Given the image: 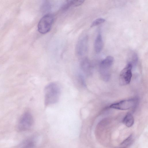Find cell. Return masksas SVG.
<instances>
[{"mask_svg": "<svg viewBox=\"0 0 148 148\" xmlns=\"http://www.w3.org/2000/svg\"><path fill=\"white\" fill-rule=\"evenodd\" d=\"M34 123V119L31 113L24 112L20 117L17 125V130L19 132L27 131L30 129Z\"/></svg>", "mask_w": 148, "mask_h": 148, "instance_id": "4", "label": "cell"}, {"mask_svg": "<svg viewBox=\"0 0 148 148\" xmlns=\"http://www.w3.org/2000/svg\"><path fill=\"white\" fill-rule=\"evenodd\" d=\"M114 61L113 58L108 56L101 62L100 65V74L102 79L107 82L110 79V69Z\"/></svg>", "mask_w": 148, "mask_h": 148, "instance_id": "2", "label": "cell"}, {"mask_svg": "<svg viewBox=\"0 0 148 148\" xmlns=\"http://www.w3.org/2000/svg\"><path fill=\"white\" fill-rule=\"evenodd\" d=\"M138 60V57L137 54L134 52H133L131 53L130 56V60L128 63L131 64L133 68L136 66Z\"/></svg>", "mask_w": 148, "mask_h": 148, "instance_id": "13", "label": "cell"}, {"mask_svg": "<svg viewBox=\"0 0 148 148\" xmlns=\"http://www.w3.org/2000/svg\"><path fill=\"white\" fill-rule=\"evenodd\" d=\"M81 67L82 69L85 71H87L90 66L89 60L87 58L84 59L81 63Z\"/></svg>", "mask_w": 148, "mask_h": 148, "instance_id": "14", "label": "cell"}, {"mask_svg": "<svg viewBox=\"0 0 148 148\" xmlns=\"http://www.w3.org/2000/svg\"><path fill=\"white\" fill-rule=\"evenodd\" d=\"M137 103L138 100L137 99H131L112 104L110 105V107L117 110H126L134 108Z\"/></svg>", "mask_w": 148, "mask_h": 148, "instance_id": "5", "label": "cell"}, {"mask_svg": "<svg viewBox=\"0 0 148 148\" xmlns=\"http://www.w3.org/2000/svg\"><path fill=\"white\" fill-rule=\"evenodd\" d=\"M60 94V88L57 83L52 82L47 85L44 90L45 105L47 106L57 102Z\"/></svg>", "mask_w": 148, "mask_h": 148, "instance_id": "1", "label": "cell"}, {"mask_svg": "<svg viewBox=\"0 0 148 148\" xmlns=\"http://www.w3.org/2000/svg\"><path fill=\"white\" fill-rule=\"evenodd\" d=\"M132 65L128 63L121 71L119 77V83L121 85H125L130 83L132 76Z\"/></svg>", "mask_w": 148, "mask_h": 148, "instance_id": "6", "label": "cell"}, {"mask_svg": "<svg viewBox=\"0 0 148 148\" xmlns=\"http://www.w3.org/2000/svg\"><path fill=\"white\" fill-rule=\"evenodd\" d=\"M36 143V140L34 137L29 138L22 142L19 148H34Z\"/></svg>", "mask_w": 148, "mask_h": 148, "instance_id": "10", "label": "cell"}, {"mask_svg": "<svg viewBox=\"0 0 148 148\" xmlns=\"http://www.w3.org/2000/svg\"><path fill=\"white\" fill-rule=\"evenodd\" d=\"M84 0H67L62 5L61 10L62 12L67 10L71 7H76L81 5L84 2Z\"/></svg>", "mask_w": 148, "mask_h": 148, "instance_id": "8", "label": "cell"}, {"mask_svg": "<svg viewBox=\"0 0 148 148\" xmlns=\"http://www.w3.org/2000/svg\"><path fill=\"white\" fill-rule=\"evenodd\" d=\"M51 9V4L49 1L45 0L42 3L41 7V12L43 13L47 14Z\"/></svg>", "mask_w": 148, "mask_h": 148, "instance_id": "12", "label": "cell"}, {"mask_svg": "<svg viewBox=\"0 0 148 148\" xmlns=\"http://www.w3.org/2000/svg\"><path fill=\"white\" fill-rule=\"evenodd\" d=\"M78 79L79 82L82 84L83 85H84V82L83 77L81 75H79L78 76Z\"/></svg>", "mask_w": 148, "mask_h": 148, "instance_id": "17", "label": "cell"}, {"mask_svg": "<svg viewBox=\"0 0 148 148\" xmlns=\"http://www.w3.org/2000/svg\"><path fill=\"white\" fill-rule=\"evenodd\" d=\"M103 46V42L101 35L99 32L95 38L94 47L95 51L97 53H99L101 51Z\"/></svg>", "mask_w": 148, "mask_h": 148, "instance_id": "9", "label": "cell"}, {"mask_svg": "<svg viewBox=\"0 0 148 148\" xmlns=\"http://www.w3.org/2000/svg\"><path fill=\"white\" fill-rule=\"evenodd\" d=\"M123 122L127 127L132 126L134 123V119L131 113H128L123 119Z\"/></svg>", "mask_w": 148, "mask_h": 148, "instance_id": "11", "label": "cell"}, {"mask_svg": "<svg viewBox=\"0 0 148 148\" xmlns=\"http://www.w3.org/2000/svg\"><path fill=\"white\" fill-rule=\"evenodd\" d=\"M54 16L52 14H45L39 21L38 25V32L42 34L49 32L51 29L54 22Z\"/></svg>", "mask_w": 148, "mask_h": 148, "instance_id": "3", "label": "cell"}, {"mask_svg": "<svg viewBox=\"0 0 148 148\" xmlns=\"http://www.w3.org/2000/svg\"><path fill=\"white\" fill-rule=\"evenodd\" d=\"M133 141V136L132 134L130 135L121 144V145L128 146L130 145Z\"/></svg>", "mask_w": 148, "mask_h": 148, "instance_id": "15", "label": "cell"}, {"mask_svg": "<svg viewBox=\"0 0 148 148\" xmlns=\"http://www.w3.org/2000/svg\"><path fill=\"white\" fill-rule=\"evenodd\" d=\"M125 148L124 147V148Z\"/></svg>", "mask_w": 148, "mask_h": 148, "instance_id": "18", "label": "cell"}, {"mask_svg": "<svg viewBox=\"0 0 148 148\" xmlns=\"http://www.w3.org/2000/svg\"><path fill=\"white\" fill-rule=\"evenodd\" d=\"M88 45V36L84 35L80 38L77 44L76 51L77 55L81 56L85 54L87 51Z\"/></svg>", "mask_w": 148, "mask_h": 148, "instance_id": "7", "label": "cell"}, {"mask_svg": "<svg viewBox=\"0 0 148 148\" xmlns=\"http://www.w3.org/2000/svg\"><path fill=\"white\" fill-rule=\"evenodd\" d=\"M105 19L103 18H99L94 20L92 23L91 27H93L98 25L105 21Z\"/></svg>", "mask_w": 148, "mask_h": 148, "instance_id": "16", "label": "cell"}]
</instances>
